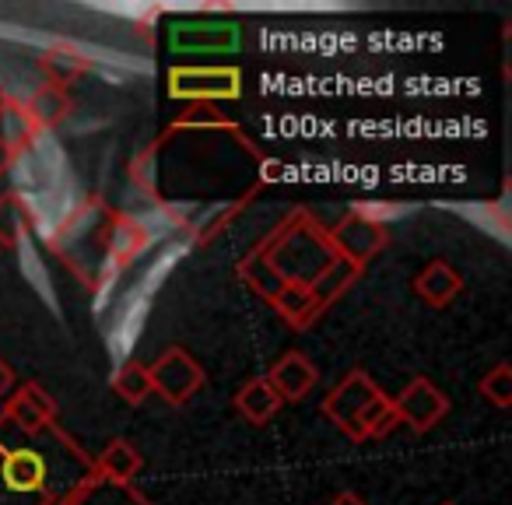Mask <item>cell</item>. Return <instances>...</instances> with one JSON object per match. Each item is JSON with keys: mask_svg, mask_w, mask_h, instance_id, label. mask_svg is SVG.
<instances>
[{"mask_svg": "<svg viewBox=\"0 0 512 505\" xmlns=\"http://www.w3.org/2000/svg\"><path fill=\"white\" fill-rule=\"evenodd\" d=\"M0 484L15 495H32V491H43L50 484V463L39 449H15L0 460Z\"/></svg>", "mask_w": 512, "mask_h": 505, "instance_id": "obj_1", "label": "cell"}]
</instances>
